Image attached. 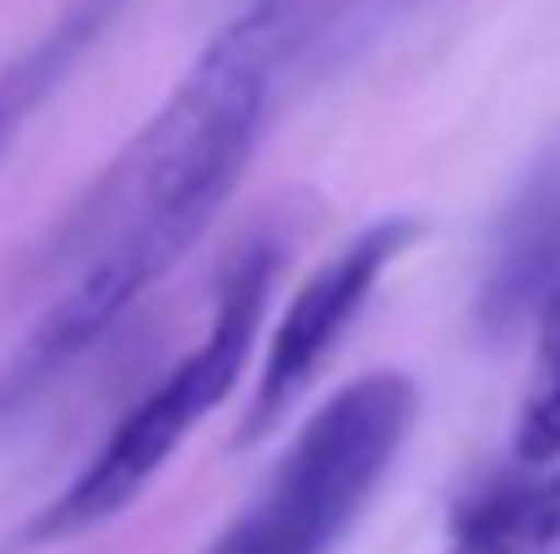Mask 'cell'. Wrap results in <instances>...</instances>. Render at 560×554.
<instances>
[{"instance_id":"cell-1","label":"cell","mask_w":560,"mask_h":554,"mask_svg":"<svg viewBox=\"0 0 560 554\" xmlns=\"http://www.w3.org/2000/svg\"><path fill=\"white\" fill-rule=\"evenodd\" d=\"M278 256H283V245L272 234L234 250L229 272L218 278V305H212L207 338L109 429V440L93 451L88 468L44 511H33L16 528L11 554L71 544V539L115 522L126 506L142 500V490L164 473V462L186 446L190 429L240 380V369L250 359V343H256V327H261V310H267V288L278 278Z\"/></svg>"},{"instance_id":"cell-2","label":"cell","mask_w":560,"mask_h":554,"mask_svg":"<svg viewBox=\"0 0 560 554\" xmlns=\"http://www.w3.org/2000/svg\"><path fill=\"white\" fill-rule=\"evenodd\" d=\"M413 413L419 391L397 369H371L332 391L207 554H332L397 462Z\"/></svg>"},{"instance_id":"cell-4","label":"cell","mask_w":560,"mask_h":554,"mask_svg":"<svg viewBox=\"0 0 560 554\" xmlns=\"http://www.w3.org/2000/svg\"><path fill=\"white\" fill-rule=\"evenodd\" d=\"M560 288V180L534 185L512 217L501 223L485 288H479V321L490 332H512L528 310L539 316L545 299Z\"/></svg>"},{"instance_id":"cell-5","label":"cell","mask_w":560,"mask_h":554,"mask_svg":"<svg viewBox=\"0 0 560 554\" xmlns=\"http://www.w3.org/2000/svg\"><path fill=\"white\" fill-rule=\"evenodd\" d=\"M120 5H126V0H66V5L55 11V22H49L11 66H0V164H5V153L16 148L22 126L49 104V93L71 76V66L98 44V33L115 22Z\"/></svg>"},{"instance_id":"cell-6","label":"cell","mask_w":560,"mask_h":554,"mask_svg":"<svg viewBox=\"0 0 560 554\" xmlns=\"http://www.w3.org/2000/svg\"><path fill=\"white\" fill-rule=\"evenodd\" d=\"M446 554H560V462L490 484L463 517Z\"/></svg>"},{"instance_id":"cell-7","label":"cell","mask_w":560,"mask_h":554,"mask_svg":"<svg viewBox=\"0 0 560 554\" xmlns=\"http://www.w3.org/2000/svg\"><path fill=\"white\" fill-rule=\"evenodd\" d=\"M512 451L528 468L560 462V288L539 310V354H534V380H528V397L517 413Z\"/></svg>"},{"instance_id":"cell-3","label":"cell","mask_w":560,"mask_h":554,"mask_svg":"<svg viewBox=\"0 0 560 554\" xmlns=\"http://www.w3.org/2000/svg\"><path fill=\"white\" fill-rule=\"evenodd\" d=\"M413 239H419V223L413 217H381L365 234H354L343 250H332L300 283V294L289 299V310H283V321L272 332V349H267L261 380L250 391V408L240 419V446H256L311 391V380L322 375V365L338 354L349 321L365 310V299L375 294V283L386 278V267Z\"/></svg>"}]
</instances>
